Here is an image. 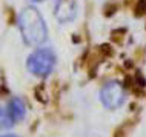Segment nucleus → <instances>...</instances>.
<instances>
[{
  "mask_svg": "<svg viewBox=\"0 0 146 137\" xmlns=\"http://www.w3.org/2000/svg\"><path fill=\"white\" fill-rule=\"evenodd\" d=\"M19 29L26 45L37 46L48 37V28L42 14L34 6H28L19 14Z\"/></svg>",
  "mask_w": 146,
  "mask_h": 137,
  "instance_id": "f257e3e1",
  "label": "nucleus"
},
{
  "mask_svg": "<svg viewBox=\"0 0 146 137\" xmlns=\"http://www.w3.org/2000/svg\"><path fill=\"white\" fill-rule=\"evenodd\" d=\"M56 65V54L51 48L35 49L26 60V68L37 77H46L52 72Z\"/></svg>",
  "mask_w": 146,
  "mask_h": 137,
  "instance_id": "f03ea898",
  "label": "nucleus"
},
{
  "mask_svg": "<svg viewBox=\"0 0 146 137\" xmlns=\"http://www.w3.org/2000/svg\"><path fill=\"white\" fill-rule=\"evenodd\" d=\"M126 92L125 88L121 86L118 82H106L103 88L100 89V100L105 108L108 109H117L125 103Z\"/></svg>",
  "mask_w": 146,
  "mask_h": 137,
  "instance_id": "7ed1b4c3",
  "label": "nucleus"
},
{
  "mask_svg": "<svg viewBox=\"0 0 146 137\" xmlns=\"http://www.w3.org/2000/svg\"><path fill=\"white\" fill-rule=\"evenodd\" d=\"M54 14L57 20L62 23L72 22L77 15V2L76 0H57L54 5Z\"/></svg>",
  "mask_w": 146,
  "mask_h": 137,
  "instance_id": "20e7f679",
  "label": "nucleus"
},
{
  "mask_svg": "<svg viewBox=\"0 0 146 137\" xmlns=\"http://www.w3.org/2000/svg\"><path fill=\"white\" fill-rule=\"evenodd\" d=\"M25 116H26V106L23 103V100L19 99V97H14L13 100H9V103L6 106V112H5L6 123L11 126L13 123H17L20 120H23Z\"/></svg>",
  "mask_w": 146,
  "mask_h": 137,
  "instance_id": "39448f33",
  "label": "nucleus"
},
{
  "mask_svg": "<svg viewBox=\"0 0 146 137\" xmlns=\"http://www.w3.org/2000/svg\"><path fill=\"white\" fill-rule=\"evenodd\" d=\"M5 123H6V120H2V122H0V130H2V128H5ZM8 126H9V125H8Z\"/></svg>",
  "mask_w": 146,
  "mask_h": 137,
  "instance_id": "423d86ee",
  "label": "nucleus"
},
{
  "mask_svg": "<svg viewBox=\"0 0 146 137\" xmlns=\"http://www.w3.org/2000/svg\"><path fill=\"white\" fill-rule=\"evenodd\" d=\"M0 137H17V136H14V134H3V136H0Z\"/></svg>",
  "mask_w": 146,
  "mask_h": 137,
  "instance_id": "0eeeda50",
  "label": "nucleus"
},
{
  "mask_svg": "<svg viewBox=\"0 0 146 137\" xmlns=\"http://www.w3.org/2000/svg\"><path fill=\"white\" fill-rule=\"evenodd\" d=\"M3 114V111H2V106H0V116H2Z\"/></svg>",
  "mask_w": 146,
  "mask_h": 137,
  "instance_id": "6e6552de",
  "label": "nucleus"
}]
</instances>
